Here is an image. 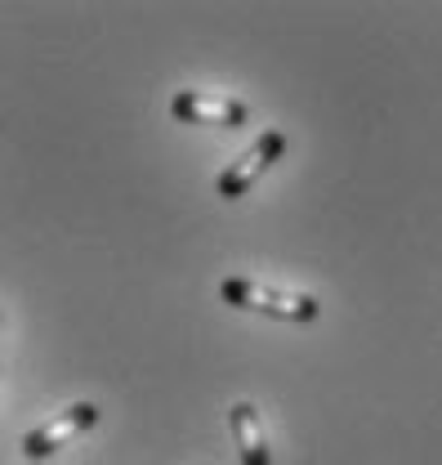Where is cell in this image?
Segmentation results:
<instances>
[{"instance_id": "cell-5", "label": "cell", "mask_w": 442, "mask_h": 465, "mask_svg": "<svg viewBox=\"0 0 442 465\" xmlns=\"http://www.w3.org/2000/svg\"><path fill=\"white\" fill-rule=\"evenodd\" d=\"M228 425H232V439H237V452H241V465H273V452H269V439H264V420L255 403H232L228 407Z\"/></svg>"}, {"instance_id": "cell-4", "label": "cell", "mask_w": 442, "mask_h": 465, "mask_svg": "<svg viewBox=\"0 0 442 465\" xmlns=\"http://www.w3.org/2000/svg\"><path fill=\"white\" fill-rule=\"evenodd\" d=\"M170 113L183 125H223V130H237L246 125L250 108L241 99H228V94H206V90H179L170 99Z\"/></svg>"}, {"instance_id": "cell-3", "label": "cell", "mask_w": 442, "mask_h": 465, "mask_svg": "<svg viewBox=\"0 0 442 465\" xmlns=\"http://www.w3.org/2000/svg\"><path fill=\"white\" fill-rule=\"evenodd\" d=\"M94 420H99V407L94 403H72L67 411H58V416H50L45 425H36V430L23 434V457H27V461L54 457L58 448H67V443H72L76 434H85Z\"/></svg>"}, {"instance_id": "cell-1", "label": "cell", "mask_w": 442, "mask_h": 465, "mask_svg": "<svg viewBox=\"0 0 442 465\" xmlns=\"http://www.w3.org/2000/svg\"><path fill=\"white\" fill-rule=\"evenodd\" d=\"M220 300L223 304H232V309H246V313L281 318V322H313V318L322 313L318 295H309V291L269 287V282H255V278H223Z\"/></svg>"}, {"instance_id": "cell-6", "label": "cell", "mask_w": 442, "mask_h": 465, "mask_svg": "<svg viewBox=\"0 0 442 465\" xmlns=\"http://www.w3.org/2000/svg\"><path fill=\"white\" fill-rule=\"evenodd\" d=\"M27 465H41V461H27Z\"/></svg>"}, {"instance_id": "cell-2", "label": "cell", "mask_w": 442, "mask_h": 465, "mask_svg": "<svg viewBox=\"0 0 442 465\" xmlns=\"http://www.w3.org/2000/svg\"><path fill=\"white\" fill-rule=\"evenodd\" d=\"M286 153V134L281 130H264L237 162H228L220 171V179H215V193H220L223 202H232V197H246L250 188H255V179L273 166L277 157Z\"/></svg>"}]
</instances>
